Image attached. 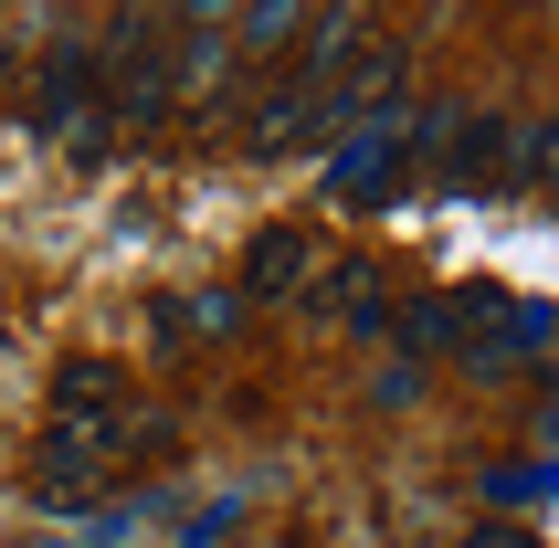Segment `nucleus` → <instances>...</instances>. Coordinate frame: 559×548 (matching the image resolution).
<instances>
[{
  "label": "nucleus",
  "instance_id": "obj_1",
  "mask_svg": "<svg viewBox=\"0 0 559 548\" xmlns=\"http://www.w3.org/2000/svg\"><path fill=\"white\" fill-rule=\"evenodd\" d=\"M402 138H412V106H402V95H391V106H370V117L338 138V158H328V201H338V212L391 201V190H402Z\"/></svg>",
  "mask_w": 559,
  "mask_h": 548
},
{
  "label": "nucleus",
  "instance_id": "obj_2",
  "mask_svg": "<svg viewBox=\"0 0 559 548\" xmlns=\"http://www.w3.org/2000/svg\"><path fill=\"white\" fill-rule=\"evenodd\" d=\"M559 348V317L528 296H486L465 327V380H518V369H538Z\"/></svg>",
  "mask_w": 559,
  "mask_h": 548
},
{
  "label": "nucleus",
  "instance_id": "obj_3",
  "mask_svg": "<svg viewBox=\"0 0 559 548\" xmlns=\"http://www.w3.org/2000/svg\"><path fill=\"white\" fill-rule=\"evenodd\" d=\"M370 63V0H328L307 11V43H296V95H328Z\"/></svg>",
  "mask_w": 559,
  "mask_h": 548
},
{
  "label": "nucleus",
  "instance_id": "obj_4",
  "mask_svg": "<svg viewBox=\"0 0 559 548\" xmlns=\"http://www.w3.org/2000/svg\"><path fill=\"white\" fill-rule=\"evenodd\" d=\"M106 464H117V443H106V432L53 422L43 443H32V496H43V507H85V496L106 486Z\"/></svg>",
  "mask_w": 559,
  "mask_h": 548
},
{
  "label": "nucleus",
  "instance_id": "obj_5",
  "mask_svg": "<svg viewBox=\"0 0 559 548\" xmlns=\"http://www.w3.org/2000/svg\"><path fill=\"white\" fill-rule=\"evenodd\" d=\"M307 317H328V327H348V337H380V327H391V296H380V274L359 264V253H317Z\"/></svg>",
  "mask_w": 559,
  "mask_h": 548
},
{
  "label": "nucleus",
  "instance_id": "obj_6",
  "mask_svg": "<svg viewBox=\"0 0 559 548\" xmlns=\"http://www.w3.org/2000/svg\"><path fill=\"white\" fill-rule=\"evenodd\" d=\"M95 95H106V85H95V43H85V32H53V63H43V85H32V127L63 138Z\"/></svg>",
  "mask_w": 559,
  "mask_h": 548
},
{
  "label": "nucleus",
  "instance_id": "obj_7",
  "mask_svg": "<svg viewBox=\"0 0 559 548\" xmlns=\"http://www.w3.org/2000/svg\"><path fill=\"white\" fill-rule=\"evenodd\" d=\"M53 422L106 432V443H117V422H127V369L117 359H63L53 369Z\"/></svg>",
  "mask_w": 559,
  "mask_h": 548
},
{
  "label": "nucleus",
  "instance_id": "obj_8",
  "mask_svg": "<svg viewBox=\"0 0 559 548\" xmlns=\"http://www.w3.org/2000/svg\"><path fill=\"white\" fill-rule=\"evenodd\" d=\"M475 306H486V296H412V306H391L402 359H412V369H423V359H454V348H465V327H475Z\"/></svg>",
  "mask_w": 559,
  "mask_h": 548
},
{
  "label": "nucleus",
  "instance_id": "obj_9",
  "mask_svg": "<svg viewBox=\"0 0 559 548\" xmlns=\"http://www.w3.org/2000/svg\"><path fill=\"white\" fill-rule=\"evenodd\" d=\"M307 274H317V243L285 222V233H253L243 253V296H307Z\"/></svg>",
  "mask_w": 559,
  "mask_h": 548
},
{
  "label": "nucleus",
  "instance_id": "obj_10",
  "mask_svg": "<svg viewBox=\"0 0 559 548\" xmlns=\"http://www.w3.org/2000/svg\"><path fill=\"white\" fill-rule=\"evenodd\" d=\"M222 74H233V32H180V22H169V106H180V95L212 106Z\"/></svg>",
  "mask_w": 559,
  "mask_h": 548
},
{
  "label": "nucleus",
  "instance_id": "obj_11",
  "mask_svg": "<svg viewBox=\"0 0 559 548\" xmlns=\"http://www.w3.org/2000/svg\"><path fill=\"white\" fill-rule=\"evenodd\" d=\"M285 43H307V0H243L233 11V53L243 63H275Z\"/></svg>",
  "mask_w": 559,
  "mask_h": 548
},
{
  "label": "nucleus",
  "instance_id": "obj_12",
  "mask_svg": "<svg viewBox=\"0 0 559 548\" xmlns=\"http://www.w3.org/2000/svg\"><path fill=\"white\" fill-rule=\"evenodd\" d=\"M233 11H243V0H169L180 32H233Z\"/></svg>",
  "mask_w": 559,
  "mask_h": 548
},
{
  "label": "nucleus",
  "instance_id": "obj_13",
  "mask_svg": "<svg viewBox=\"0 0 559 548\" xmlns=\"http://www.w3.org/2000/svg\"><path fill=\"white\" fill-rule=\"evenodd\" d=\"M528 180H549V190H559V117H549V127H528Z\"/></svg>",
  "mask_w": 559,
  "mask_h": 548
},
{
  "label": "nucleus",
  "instance_id": "obj_14",
  "mask_svg": "<svg viewBox=\"0 0 559 548\" xmlns=\"http://www.w3.org/2000/svg\"><path fill=\"white\" fill-rule=\"evenodd\" d=\"M465 548H538L528 527H465Z\"/></svg>",
  "mask_w": 559,
  "mask_h": 548
},
{
  "label": "nucleus",
  "instance_id": "obj_15",
  "mask_svg": "<svg viewBox=\"0 0 559 548\" xmlns=\"http://www.w3.org/2000/svg\"><path fill=\"white\" fill-rule=\"evenodd\" d=\"M0 74H11V11H0Z\"/></svg>",
  "mask_w": 559,
  "mask_h": 548
},
{
  "label": "nucleus",
  "instance_id": "obj_16",
  "mask_svg": "<svg viewBox=\"0 0 559 548\" xmlns=\"http://www.w3.org/2000/svg\"><path fill=\"white\" fill-rule=\"evenodd\" d=\"M549 359H559V348H549ZM549 412H559V401H549Z\"/></svg>",
  "mask_w": 559,
  "mask_h": 548
}]
</instances>
